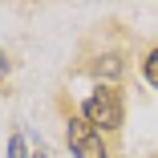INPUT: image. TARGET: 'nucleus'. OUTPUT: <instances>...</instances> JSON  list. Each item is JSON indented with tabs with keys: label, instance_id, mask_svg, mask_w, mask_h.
<instances>
[{
	"label": "nucleus",
	"instance_id": "5",
	"mask_svg": "<svg viewBox=\"0 0 158 158\" xmlns=\"http://www.w3.org/2000/svg\"><path fill=\"white\" fill-rule=\"evenodd\" d=\"M37 158H45V154H37Z\"/></svg>",
	"mask_w": 158,
	"mask_h": 158
},
{
	"label": "nucleus",
	"instance_id": "2",
	"mask_svg": "<svg viewBox=\"0 0 158 158\" xmlns=\"http://www.w3.org/2000/svg\"><path fill=\"white\" fill-rule=\"evenodd\" d=\"M65 142H69L73 158H110V154H106V138L93 130L85 118H69V126H65Z\"/></svg>",
	"mask_w": 158,
	"mask_h": 158
},
{
	"label": "nucleus",
	"instance_id": "3",
	"mask_svg": "<svg viewBox=\"0 0 158 158\" xmlns=\"http://www.w3.org/2000/svg\"><path fill=\"white\" fill-rule=\"evenodd\" d=\"M142 73H146V81L158 89V49H150V57L142 61Z\"/></svg>",
	"mask_w": 158,
	"mask_h": 158
},
{
	"label": "nucleus",
	"instance_id": "1",
	"mask_svg": "<svg viewBox=\"0 0 158 158\" xmlns=\"http://www.w3.org/2000/svg\"><path fill=\"white\" fill-rule=\"evenodd\" d=\"M122 114H126V106H122V89L118 85H98V89H93L89 93V98H85V110H81V118L93 126V130H118V126H122Z\"/></svg>",
	"mask_w": 158,
	"mask_h": 158
},
{
	"label": "nucleus",
	"instance_id": "4",
	"mask_svg": "<svg viewBox=\"0 0 158 158\" xmlns=\"http://www.w3.org/2000/svg\"><path fill=\"white\" fill-rule=\"evenodd\" d=\"M8 158H28V146H24V134H12V138H8Z\"/></svg>",
	"mask_w": 158,
	"mask_h": 158
}]
</instances>
